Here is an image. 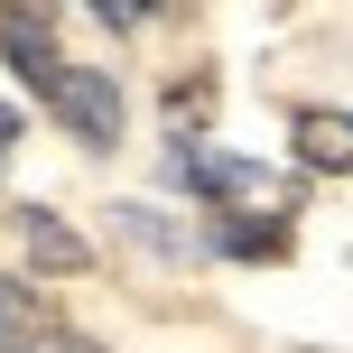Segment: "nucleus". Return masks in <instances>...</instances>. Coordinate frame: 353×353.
Returning a JSON list of instances; mask_svg holds the SVG:
<instances>
[{
    "instance_id": "1",
    "label": "nucleus",
    "mask_w": 353,
    "mask_h": 353,
    "mask_svg": "<svg viewBox=\"0 0 353 353\" xmlns=\"http://www.w3.org/2000/svg\"><path fill=\"white\" fill-rule=\"evenodd\" d=\"M47 112L65 121V140H84V149L121 140V84H112V65H74L65 56V74L47 84Z\"/></svg>"
},
{
    "instance_id": "2",
    "label": "nucleus",
    "mask_w": 353,
    "mask_h": 353,
    "mask_svg": "<svg viewBox=\"0 0 353 353\" xmlns=\"http://www.w3.org/2000/svg\"><path fill=\"white\" fill-rule=\"evenodd\" d=\"M168 186H195V195H214V205H232V195H261V168L232 159V149H214V140H176L168 149Z\"/></svg>"
},
{
    "instance_id": "3",
    "label": "nucleus",
    "mask_w": 353,
    "mask_h": 353,
    "mask_svg": "<svg viewBox=\"0 0 353 353\" xmlns=\"http://www.w3.org/2000/svg\"><path fill=\"white\" fill-rule=\"evenodd\" d=\"M0 56H10V74L47 103V84L65 74V56H56V19L47 10H0Z\"/></svg>"
},
{
    "instance_id": "4",
    "label": "nucleus",
    "mask_w": 353,
    "mask_h": 353,
    "mask_svg": "<svg viewBox=\"0 0 353 353\" xmlns=\"http://www.w3.org/2000/svg\"><path fill=\"white\" fill-rule=\"evenodd\" d=\"M19 242H28V261H37V270H84V261H93L84 232H65L47 205H19Z\"/></svg>"
},
{
    "instance_id": "5",
    "label": "nucleus",
    "mask_w": 353,
    "mask_h": 353,
    "mask_svg": "<svg viewBox=\"0 0 353 353\" xmlns=\"http://www.w3.org/2000/svg\"><path fill=\"white\" fill-rule=\"evenodd\" d=\"M214 251H232V261H279L288 232L279 223H214Z\"/></svg>"
},
{
    "instance_id": "6",
    "label": "nucleus",
    "mask_w": 353,
    "mask_h": 353,
    "mask_svg": "<svg viewBox=\"0 0 353 353\" xmlns=\"http://www.w3.org/2000/svg\"><path fill=\"white\" fill-rule=\"evenodd\" d=\"M121 232H130V242H149V251H186V232L159 223V205H121Z\"/></svg>"
},
{
    "instance_id": "7",
    "label": "nucleus",
    "mask_w": 353,
    "mask_h": 353,
    "mask_svg": "<svg viewBox=\"0 0 353 353\" xmlns=\"http://www.w3.org/2000/svg\"><path fill=\"white\" fill-rule=\"evenodd\" d=\"M28 353H103V344H84V335H37Z\"/></svg>"
},
{
    "instance_id": "8",
    "label": "nucleus",
    "mask_w": 353,
    "mask_h": 353,
    "mask_svg": "<svg viewBox=\"0 0 353 353\" xmlns=\"http://www.w3.org/2000/svg\"><path fill=\"white\" fill-rule=\"evenodd\" d=\"M19 149V103H0V159Z\"/></svg>"
},
{
    "instance_id": "9",
    "label": "nucleus",
    "mask_w": 353,
    "mask_h": 353,
    "mask_svg": "<svg viewBox=\"0 0 353 353\" xmlns=\"http://www.w3.org/2000/svg\"><path fill=\"white\" fill-rule=\"evenodd\" d=\"M10 316H19V298H10V279H0V335H10Z\"/></svg>"
}]
</instances>
